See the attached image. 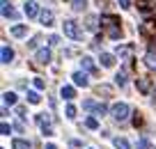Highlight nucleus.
I'll list each match as a JSON object with an SVG mask.
<instances>
[{
    "label": "nucleus",
    "instance_id": "obj_16",
    "mask_svg": "<svg viewBox=\"0 0 156 149\" xmlns=\"http://www.w3.org/2000/svg\"><path fill=\"white\" fill-rule=\"evenodd\" d=\"M99 21H97V16H87V19H85V28L90 30V32H97V28H99Z\"/></svg>",
    "mask_w": 156,
    "mask_h": 149
},
{
    "label": "nucleus",
    "instance_id": "obj_25",
    "mask_svg": "<svg viewBox=\"0 0 156 149\" xmlns=\"http://www.w3.org/2000/svg\"><path fill=\"white\" fill-rule=\"evenodd\" d=\"M85 126H87V129H92V131H97V129H99L97 117H87V119H85Z\"/></svg>",
    "mask_w": 156,
    "mask_h": 149
},
{
    "label": "nucleus",
    "instance_id": "obj_2",
    "mask_svg": "<svg viewBox=\"0 0 156 149\" xmlns=\"http://www.w3.org/2000/svg\"><path fill=\"white\" fill-rule=\"evenodd\" d=\"M129 112H131V108H129L126 103H115V106H112V117H115L117 122H126Z\"/></svg>",
    "mask_w": 156,
    "mask_h": 149
},
{
    "label": "nucleus",
    "instance_id": "obj_1",
    "mask_svg": "<svg viewBox=\"0 0 156 149\" xmlns=\"http://www.w3.org/2000/svg\"><path fill=\"white\" fill-rule=\"evenodd\" d=\"M62 28H64V34H67L69 39H73V41H80V39H83V34H80V30H78V23L76 21H64L62 23Z\"/></svg>",
    "mask_w": 156,
    "mask_h": 149
},
{
    "label": "nucleus",
    "instance_id": "obj_10",
    "mask_svg": "<svg viewBox=\"0 0 156 149\" xmlns=\"http://www.w3.org/2000/svg\"><path fill=\"white\" fill-rule=\"evenodd\" d=\"M39 21H41V23H44L46 28H48V25H53V21H55V14H53L51 9H44L41 14H39Z\"/></svg>",
    "mask_w": 156,
    "mask_h": 149
},
{
    "label": "nucleus",
    "instance_id": "obj_15",
    "mask_svg": "<svg viewBox=\"0 0 156 149\" xmlns=\"http://www.w3.org/2000/svg\"><path fill=\"white\" fill-rule=\"evenodd\" d=\"M131 53H133L131 44H126V46H117V55H119V58H129Z\"/></svg>",
    "mask_w": 156,
    "mask_h": 149
},
{
    "label": "nucleus",
    "instance_id": "obj_8",
    "mask_svg": "<svg viewBox=\"0 0 156 149\" xmlns=\"http://www.w3.org/2000/svg\"><path fill=\"white\" fill-rule=\"evenodd\" d=\"M71 78H73V85H78V87H87V85H90V80H87V76H85V71H76Z\"/></svg>",
    "mask_w": 156,
    "mask_h": 149
},
{
    "label": "nucleus",
    "instance_id": "obj_11",
    "mask_svg": "<svg viewBox=\"0 0 156 149\" xmlns=\"http://www.w3.org/2000/svg\"><path fill=\"white\" fill-rule=\"evenodd\" d=\"M138 90H140L142 94H149V90H151V80H149V78H145V76L138 78Z\"/></svg>",
    "mask_w": 156,
    "mask_h": 149
},
{
    "label": "nucleus",
    "instance_id": "obj_17",
    "mask_svg": "<svg viewBox=\"0 0 156 149\" xmlns=\"http://www.w3.org/2000/svg\"><path fill=\"white\" fill-rule=\"evenodd\" d=\"M2 103H5V106H16V94L14 92H5V94H2Z\"/></svg>",
    "mask_w": 156,
    "mask_h": 149
},
{
    "label": "nucleus",
    "instance_id": "obj_32",
    "mask_svg": "<svg viewBox=\"0 0 156 149\" xmlns=\"http://www.w3.org/2000/svg\"><path fill=\"white\" fill-rule=\"evenodd\" d=\"M138 149H149V142H147L145 138H142V140H138Z\"/></svg>",
    "mask_w": 156,
    "mask_h": 149
},
{
    "label": "nucleus",
    "instance_id": "obj_9",
    "mask_svg": "<svg viewBox=\"0 0 156 149\" xmlns=\"http://www.w3.org/2000/svg\"><path fill=\"white\" fill-rule=\"evenodd\" d=\"M80 67H83V71H90V73L97 71V67H94V60L90 58V55H83V58H80Z\"/></svg>",
    "mask_w": 156,
    "mask_h": 149
},
{
    "label": "nucleus",
    "instance_id": "obj_3",
    "mask_svg": "<svg viewBox=\"0 0 156 149\" xmlns=\"http://www.w3.org/2000/svg\"><path fill=\"white\" fill-rule=\"evenodd\" d=\"M101 23H106V25H108V37H110V39H119L122 30L117 28V21L112 19V16H106V19H103Z\"/></svg>",
    "mask_w": 156,
    "mask_h": 149
},
{
    "label": "nucleus",
    "instance_id": "obj_28",
    "mask_svg": "<svg viewBox=\"0 0 156 149\" xmlns=\"http://www.w3.org/2000/svg\"><path fill=\"white\" fill-rule=\"evenodd\" d=\"M64 115H67L69 119H73V117H76V106H71V103H69V106L64 108Z\"/></svg>",
    "mask_w": 156,
    "mask_h": 149
},
{
    "label": "nucleus",
    "instance_id": "obj_27",
    "mask_svg": "<svg viewBox=\"0 0 156 149\" xmlns=\"http://www.w3.org/2000/svg\"><path fill=\"white\" fill-rule=\"evenodd\" d=\"M32 85L37 87V90H44V87H46V83H44V78H39V76H34V78H32Z\"/></svg>",
    "mask_w": 156,
    "mask_h": 149
},
{
    "label": "nucleus",
    "instance_id": "obj_21",
    "mask_svg": "<svg viewBox=\"0 0 156 149\" xmlns=\"http://www.w3.org/2000/svg\"><path fill=\"white\" fill-rule=\"evenodd\" d=\"M115 85H119V87L126 85V73H124V71H117L115 73Z\"/></svg>",
    "mask_w": 156,
    "mask_h": 149
},
{
    "label": "nucleus",
    "instance_id": "obj_13",
    "mask_svg": "<svg viewBox=\"0 0 156 149\" xmlns=\"http://www.w3.org/2000/svg\"><path fill=\"white\" fill-rule=\"evenodd\" d=\"M9 32H12V37H25L28 34V25H14Z\"/></svg>",
    "mask_w": 156,
    "mask_h": 149
},
{
    "label": "nucleus",
    "instance_id": "obj_7",
    "mask_svg": "<svg viewBox=\"0 0 156 149\" xmlns=\"http://www.w3.org/2000/svg\"><path fill=\"white\" fill-rule=\"evenodd\" d=\"M34 60H37L39 64H48L51 62V51L48 48H39L37 55H34Z\"/></svg>",
    "mask_w": 156,
    "mask_h": 149
},
{
    "label": "nucleus",
    "instance_id": "obj_34",
    "mask_svg": "<svg viewBox=\"0 0 156 149\" xmlns=\"http://www.w3.org/2000/svg\"><path fill=\"white\" fill-rule=\"evenodd\" d=\"M99 92H103V94H110V87H108V85H101V87H99Z\"/></svg>",
    "mask_w": 156,
    "mask_h": 149
},
{
    "label": "nucleus",
    "instance_id": "obj_29",
    "mask_svg": "<svg viewBox=\"0 0 156 149\" xmlns=\"http://www.w3.org/2000/svg\"><path fill=\"white\" fill-rule=\"evenodd\" d=\"M83 108H85V110H92V112H94V108H97V103H94L92 99H87V101H83Z\"/></svg>",
    "mask_w": 156,
    "mask_h": 149
},
{
    "label": "nucleus",
    "instance_id": "obj_6",
    "mask_svg": "<svg viewBox=\"0 0 156 149\" xmlns=\"http://www.w3.org/2000/svg\"><path fill=\"white\" fill-rule=\"evenodd\" d=\"M2 16H5V19H12V21H16V19H19V12H16L14 7H12V2H9V0H2Z\"/></svg>",
    "mask_w": 156,
    "mask_h": 149
},
{
    "label": "nucleus",
    "instance_id": "obj_24",
    "mask_svg": "<svg viewBox=\"0 0 156 149\" xmlns=\"http://www.w3.org/2000/svg\"><path fill=\"white\" fill-rule=\"evenodd\" d=\"M106 112H108L106 103H97V108H94V115H97V117H103Z\"/></svg>",
    "mask_w": 156,
    "mask_h": 149
},
{
    "label": "nucleus",
    "instance_id": "obj_26",
    "mask_svg": "<svg viewBox=\"0 0 156 149\" xmlns=\"http://www.w3.org/2000/svg\"><path fill=\"white\" fill-rule=\"evenodd\" d=\"M73 9H76V12H83L85 9V7H87V0H73Z\"/></svg>",
    "mask_w": 156,
    "mask_h": 149
},
{
    "label": "nucleus",
    "instance_id": "obj_12",
    "mask_svg": "<svg viewBox=\"0 0 156 149\" xmlns=\"http://www.w3.org/2000/svg\"><path fill=\"white\" fill-rule=\"evenodd\" d=\"M60 94H62V99H67V101H71L73 96H76V90H73L71 85H62V90H60Z\"/></svg>",
    "mask_w": 156,
    "mask_h": 149
},
{
    "label": "nucleus",
    "instance_id": "obj_4",
    "mask_svg": "<svg viewBox=\"0 0 156 149\" xmlns=\"http://www.w3.org/2000/svg\"><path fill=\"white\" fill-rule=\"evenodd\" d=\"M23 14L28 16V19H34V16H39L41 12H39V5L34 2V0H28V2L23 5Z\"/></svg>",
    "mask_w": 156,
    "mask_h": 149
},
{
    "label": "nucleus",
    "instance_id": "obj_14",
    "mask_svg": "<svg viewBox=\"0 0 156 149\" xmlns=\"http://www.w3.org/2000/svg\"><path fill=\"white\" fill-rule=\"evenodd\" d=\"M14 60V51L9 46H2V64H9Z\"/></svg>",
    "mask_w": 156,
    "mask_h": 149
},
{
    "label": "nucleus",
    "instance_id": "obj_23",
    "mask_svg": "<svg viewBox=\"0 0 156 149\" xmlns=\"http://www.w3.org/2000/svg\"><path fill=\"white\" fill-rule=\"evenodd\" d=\"M145 62H147V67H156V53L154 51H149V53L145 55Z\"/></svg>",
    "mask_w": 156,
    "mask_h": 149
},
{
    "label": "nucleus",
    "instance_id": "obj_35",
    "mask_svg": "<svg viewBox=\"0 0 156 149\" xmlns=\"http://www.w3.org/2000/svg\"><path fill=\"white\" fill-rule=\"evenodd\" d=\"M46 149H58V147H55V144H46Z\"/></svg>",
    "mask_w": 156,
    "mask_h": 149
},
{
    "label": "nucleus",
    "instance_id": "obj_31",
    "mask_svg": "<svg viewBox=\"0 0 156 149\" xmlns=\"http://www.w3.org/2000/svg\"><path fill=\"white\" fill-rule=\"evenodd\" d=\"M48 44H51V46H58V44H60V37H58V34H51V37H48Z\"/></svg>",
    "mask_w": 156,
    "mask_h": 149
},
{
    "label": "nucleus",
    "instance_id": "obj_33",
    "mask_svg": "<svg viewBox=\"0 0 156 149\" xmlns=\"http://www.w3.org/2000/svg\"><path fill=\"white\" fill-rule=\"evenodd\" d=\"M117 2H119L122 9H129V7H131V0H117Z\"/></svg>",
    "mask_w": 156,
    "mask_h": 149
},
{
    "label": "nucleus",
    "instance_id": "obj_30",
    "mask_svg": "<svg viewBox=\"0 0 156 149\" xmlns=\"http://www.w3.org/2000/svg\"><path fill=\"white\" fill-rule=\"evenodd\" d=\"M0 131H2V135H9V133H12V126L7 124V122H2V126H0Z\"/></svg>",
    "mask_w": 156,
    "mask_h": 149
},
{
    "label": "nucleus",
    "instance_id": "obj_5",
    "mask_svg": "<svg viewBox=\"0 0 156 149\" xmlns=\"http://www.w3.org/2000/svg\"><path fill=\"white\" fill-rule=\"evenodd\" d=\"M37 122L41 126V133L44 135H53V129H51V115H37Z\"/></svg>",
    "mask_w": 156,
    "mask_h": 149
},
{
    "label": "nucleus",
    "instance_id": "obj_19",
    "mask_svg": "<svg viewBox=\"0 0 156 149\" xmlns=\"http://www.w3.org/2000/svg\"><path fill=\"white\" fill-rule=\"evenodd\" d=\"M12 149H30V142L28 140L16 138V140H12Z\"/></svg>",
    "mask_w": 156,
    "mask_h": 149
},
{
    "label": "nucleus",
    "instance_id": "obj_18",
    "mask_svg": "<svg viewBox=\"0 0 156 149\" xmlns=\"http://www.w3.org/2000/svg\"><path fill=\"white\" fill-rule=\"evenodd\" d=\"M101 64L103 67H112V64H115V55H110V53H101Z\"/></svg>",
    "mask_w": 156,
    "mask_h": 149
},
{
    "label": "nucleus",
    "instance_id": "obj_22",
    "mask_svg": "<svg viewBox=\"0 0 156 149\" xmlns=\"http://www.w3.org/2000/svg\"><path fill=\"white\" fill-rule=\"evenodd\" d=\"M115 147L117 149H131V144H129L126 138H115Z\"/></svg>",
    "mask_w": 156,
    "mask_h": 149
},
{
    "label": "nucleus",
    "instance_id": "obj_20",
    "mask_svg": "<svg viewBox=\"0 0 156 149\" xmlns=\"http://www.w3.org/2000/svg\"><path fill=\"white\" fill-rule=\"evenodd\" d=\"M39 101H41V96H39V92H37V90H30V92H28V103L37 106Z\"/></svg>",
    "mask_w": 156,
    "mask_h": 149
}]
</instances>
